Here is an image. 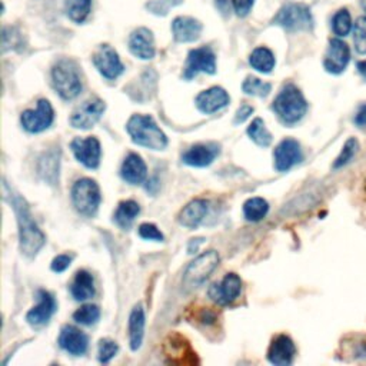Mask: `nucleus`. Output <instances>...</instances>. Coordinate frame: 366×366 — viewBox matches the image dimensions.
Listing matches in <instances>:
<instances>
[{
  "instance_id": "nucleus-1",
  "label": "nucleus",
  "mask_w": 366,
  "mask_h": 366,
  "mask_svg": "<svg viewBox=\"0 0 366 366\" xmlns=\"http://www.w3.org/2000/svg\"><path fill=\"white\" fill-rule=\"evenodd\" d=\"M9 196L17 218L20 252L28 258H35L39 253V251L44 248L46 238L44 232L36 225L26 200L20 198L19 195L13 193L12 189L9 191Z\"/></svg>"
},
{
  "instance_id": "nucleus-2",
  "label": "nucleus",
  "mask_w": 366,
  "mask_h": 366,
  "mask_svg": "<svg viewBox=\"0 0 366 366\" xmlns=\"http://www.w3.org/2000/svg\"><path fill=\"white\" fill-rule=\"evenodd\" d=\"M126 131L139 146L152 151H162L168 146L166 135L160 131L151 116L133 115L128 122Z\"/></svg>"
},
{
  "instance_id": "nucleus-3",
  "label": "nucleus",
  "mask_w": 366,
  "mask_h": 366,
  "mask_svg": "<svg viewBox=\"0 0 366 366\" xmlns=\"http://www.w3.org/2000/svg\"><path fill=\"white\" fill-rule=\"evenodd\" d=\"M272 108L285 125H295L307 115L308 104L295 85H287L276 96Z\"/></svg>"
},
{
  "instance_id": "nucleus-4",
  "label": "nucleus",
  "mask_w": 366,
  "mask_h": 366,
  "mask_svg": "<svg viewBox=\"0 0 366 366\" xmlns=\"http://www.w3.org/2000/svg\"><path fill=\"white\" fill-rule=\"evenodd\" d=\"M52 82L59 93L65 100H72L82 92V80L75 62L69 59H62L52 69Z\"/></svg>"
},
{
  "instance_id": "nucleus-5",
  "label": "nucleus",
  "mask_w": 366,
  "mask_h": 366,
  "mask_svg": "<svg viewBox=\"0 0 366 366\" xmlns=\"http://www.w3.org/2000/svg\"><path fill=\"white\" fill-rule=\"evenodd\" d=\"M102 200L99 185L89 179L84 177L75 182L72 188V202L75 209L84 216L92 218L96 215Z\"/></svg>"
},
{
  "instance_id": "nucleus-6",
  "label": "nucleus",
  "mask_w": 366,
  "mask_h": 366,
  "mask_svg": "<svg viewBox=\"0 0 366 366\" xmlns=\"http://www.w3.org/2000/svg\"><path fill=\"white\" fill-rule=\"evenodd\" d=\"M273 23L289 32H308L314 29V17L307 5L291 3L276 15Z\"/></svg>"
},
{
  "instance_id": "nucleus-7",
  "label": "nucleus",
  "mask_w": 366,
  "mask_h": 366,
  "mask_svg": "<svg viewBox=\"0 0 366 366\" xmlns=\"http://www.w3.org/2000/svg\"><path fill=\"white\" fill-rule=\"evenodd\" d=\"M219 253L216 251H208L198 256L189 263L185 273H183V285L186 289H195L205 282L219 265Z\"/></svg>"
},
{
  "instance_id": "nucleus-8",
  "label": "nucleus",
  "mask_w": 366,
  "mask_h": 366,
  "mask_svg": "<svg viewBox=\"0 0 366 366\" xmlns=\"http://www.w3.org/2000/svg\"><path fill=\"white\" fill-rule=\"evenodd\" d=\"M55 119V112L50 102L46 99H40L37 102L36 110H25L20 116L22 126L29 133H40L46 131Z\"/></svg>"
},
{
  "instance_id": "nucleus-9",
  "label": "nucleus",
  "mask_w": 366,
  "mask_h": 366,
  "mask_svg": "<svg viewBox=\"0 0 366 366\" xmlns=\"http://www.w3.org/2000/svg\"><path fill=\"white\" fill-rule=\"evenodd\" d=\"M105 109L106 106L104 100H100L99 97L89 99L75 109L70 116V125L75 129H90L97 124Z\"/></svg>"
},
{
  "instance_id": "nucleus-10",
  "label": "nucleus",
  "mask_w": 366,
  "mask_h": 366,
  "mask_svg": "<svg viewBox=\"0 0 366 366\" xmlns=\"http://www.w3.org/2000/svg\"><path fill=\"white\" fill-rule=\"evenodd\" d=\"M215 72H216V56L211 48L205 46L191 50L186 60L185 72H183L185 79L191 80L199 73L213 75Z\"/></svg>"
},
{
  "instance_id": "nucleus-11",
  "label": "nucleus",
  "mask_w": 366,
  "mask_h": 366,
  "mask_svg": "<svg viewBox=\"0 0 366 366\" xmlns=\"http://www.w3.org/2000/svg\"><path fill=\"white\" fill-rule=\"evenodd\" d=\"M93 65L97 72L108 80L117 79L125 70L117 52L109 45L99 46V49L93 55Z\"/></svg>"
},
{
  "instance_id": "nucleus-12",
  "label": "nucleus",
  "mask_w": 366,
  "mask_h": 366,
  "mask_svg": "<svg viewBox=\"0 0 366 366\" xmlns=\"http://www.w3.org/2000/svg\"><path fill=\"white\" fill-rule=\"evenodd\" d=\"M349 60H351L349 46L339 37L331 39L328 52L327 55H325V60H323L325 70L332 75H340L349 65Z\"/></svg>"
},
{
  "instance_id": "nucleus-13",
  "label": "nucleus",
  "mask_w": 366,
  "mask_h": 366,
  "mask_svg": "<svg viewBox=\"0 0 366 366\" xmlns=\"http://www.w3.org/2000/svg\"><path fill=\"white\" fill-rule=\"evenodd\" d=\"M70 149L75 157L88 169H96L99 166L102 149L96 137L93 136L86 139L76 137L70 144Z\"/></svg>"
},
{
  "instance_id": "nucleus-14",
  "label": "nucleus",
  "mask_w": 366,
  "mask_h": 366,
  "mask_svg": "<svg viewBox=\"0 0 366 366\" xmlns=\"http://www.w3.org/2000/svg\"><path fill=\"white\" fill-rule=\"evenodd\" d=\"M275 168L279 172H288L302 160V149L299 142L295 139H285L276 146L273 152Z\"/></svg>"
},
{
  "instance_id": "nucleus-15",
  "label": "nucleus",
  "mask_w": 366,
  "mask_h": 366,
  "mask_svg": "<svg viewBox=\"0 0 366 366\" xmlns=\"http://www.w3.org/2000/svg\"><path fill=\"white\" fill-rule=\"evenodd\" d=\"M242 291V280L236 273H228L220 283H213L209 289V296L218 303L225 307L235 302Z\"/></svg>"
},
{
  "instance_id": "nucleus-16",
  "label": "nucleus",
  "mask_w": 366,
  "mask_h": 366,
  "mask_svg": "<svg viewBox=\"0 0 366 366\" xmlns=\"http://www.w3.org/2000/svg\"><path fill=\"white\" fill-rule=\"evenodd\" d=\"M229 95L227 90L219 86H213L208 90H203L196 96V106L202 113L212 115L229 105Z\"/></svg>"
},
{
  "instance_id": "nucleus-17",
  "label": "nucleus",
  "mask_w": 366,
  "mask_h": 366,
  "mask_svg": "<svg viewBox=\"0 0 366 366\" xmlns=\"http://www.w3.org/2000/svg\"><path fill=\"white\" fill-rule=\"evenodd\" d=\"M59 345L60 348L66 351L68 354L73 356H80L86 354L89 347V339L80 329L70 327V325H66V327H64V329L60 331Z\"/></svg>"
},
{
  "instance_id": "nucleus-18",
  "label": "nucleus",
  "mask_w": 366,
  "mask_h": 366,
  "mask_svg": "<svg viewBox=\"0 0 366 366\" xmlns=\"http://www.w3.org/2000/svg\"><path fill=\"white\" fill-rule=\"evenodd\" d=\"M129 49L140 60H151L156 55L153 33L146 28H139L129 37Z\"/></svg>"
},
{
  "instance_id": "nucleus-19",
  "label": "nucleus",
  "mask_w": 366,
  "mask_h": 366,
  "mask_svg": "<svg viewBox=\"0 0 366 366\" xmlns=\"http://www.w3.org/2000/svg\"><path fill=\"white\" fill-rule=\"evenodd\" d=\"M37 299L39 303L32 311H29L26 320L32 327H44L56 312V300L48 291H39Z\"/></svg>"
},
{
  "instance_id": "nucleus-20",
  "label": "nucleus",
  "mask_w": 366,
  "mask_h": 366,
  "mask_svg": "<svg viewBox=\"0 0 366 366\" xmlns=\"http://www.w3.org/2000/svg\"><path fill=\"white\" fill-rule=\"evenodd\" d=\"M296 348L293 340L287 335L276 336L268 351V359L271 363L278 366H288L293 362Z\"/></svg>"
},
{
  "instance_id": "nucleus-21",
  "label": "nucleus",
  "mask_w": 366,
  "mask_h": 366,
  "mask_svg": "<svg viewBox=\"0 0 366 366\" xmlns=\"http://www.w3.org/2000/svg\"><path fill=\"white\" fill-rule=\"evenodd\" d=\"M172 33L176 42L191 44L200 37L202 23L195 17L179 16L172 23Z\"/></svg>"
},
{
  "instance_id": "nucleus-22",
  "label": "nucleus",
  "mask_w": 366,
  "mask_h": 366,
  "mask_svg": "<svg viewBox=\"0 0 366 366\" xmlns=\"http://www.w3.org/2000/svg\"><path fill=\"white\" fill-rule=\"evenodd\" d=\"M209 211V202L205 199H195L183 208L179 213V223L188 229H196Z\"/></svg>"
},
{
  "instance_id": "nucleus-23",
  "label": "nucleus",
  "mask_w": 366,
  "mask_h": 366,
  "mask_svg": "<svg viewBox=\"0 0 366 366\" xmlns=\"http://www.w3.org/2000/svg\"><path fill=\"white\" fill-rule=\"evenodd\" d=\"M219 155V146L216 145H195L182 156L183 164L195 168L209 166Z\"/></svg>"
},
{
  "instance_id": "nucleus-24",
  "label": "nucleus",
  "mask_w": 366,
  "mask_h": 366,
  "mask_svg": "<svg viewBox=\"0 0 366 366\" xmlns=\"http://www.w3.org/2000/svg\"><path fill=\"white\" fill-rule=\"evenodd\" d=\"M120 175L122 179L131 183V185H140V183L145 182L148 176V168L144 159H142L139 155L131 153L125 159L124 165H122Z\"/></svg>"
},
{
  "instance_id": "nucleus-25",
  "label": "nucleus",
  "mask_w": 366,
  "mask_h": 366,
  "mask_svg": "<svg viewBox=\"0 0 366 366\" xmlns=\"http://www.w3.org/2000/svg\"><path fill=\"white\" fill-rule=\"evenodd\" d=\"M145 335V311L142 305H136L129 316V343L131 349L137 351Z\"/></svg>"
},
{
  "instance_id": "nucleus-26",
  "label": "nucleus",
  "mask_w": 366,
  "mask_h": 366,
  "mask_svg": "<svg viewBox=\"0 0 366 366\" xmlns=\"http://www.w3.org/2000/svg\"><path fill=\"white\" fill-rule=\"evenodd\" d=\"M95 279L88 271H79L70 285V293L76 300H88L95 296Z\"/></svg>"
},
{
  "instance_id": "nucleus-27",
  "label": "nucleus",
  "mask_w": 366,
  "mask_h": 366,
  "mask_svg": "<svg viewBox=\"0 0 366 366\" xmlns=\"http://www.w3.org/2000/svg\"><path fill=\"white\" fill-rule=\"evenodd\" d=\"M140 212L139 203L135 200H124L119 203V206L115 212V222L117 223V227L122 229H129L132 227V223L135 222L136 216Z\"/></svg>"
},
{
  "instance_id": "nucleus-28",
  "label": "nucleus",
  "mask_w": 366,
  "mask_h": 366,
  "mask_svg": "<svg viewBox=\"0 0 366 366\" xmlns=\"http://www.w3.org/2000/svg\"><path fill=\"white\" fill-rule=\"evenodd\" d=\"M249 64L259 73H271L275 68L276 60H275L272 50L262 46V48H256L252 52L249 57Z\"/></svg>"
},
{
  "instance_id": "nucleus-29",
  "label": "nucleus",
  "mask_w": 366,
  "mask_h": 366,
  "mask_svg": "<svg viewBox=\"0 0 366 366\" xmlns=\"http://www.w3.org/2000/svg\"><path fill=\"white\" fill-rule=\"evenodd\" d=\"M269 211V203L263 198H252L248 199L243 205V215L248 220L259 222L268 215Z\"/></svg>"
},
{
  "instance_id": "nucleus-30",
  "label": "nucleus",
  "mask_w": 366,
  "mask_h": 366,
  "mask_svg": "<svg viewBox=\"0 0 366 366\" xmlns=\"http://www.w3.org/2000/svg\"><path fill=\"white\" fill-rule=\"evenodd\" d=\"M92 9V0H68L66 13L75 23H84Z\"/></svg>"
},
{
  "instance_id": "nucleus-31",
  "label": "nucleus",
  "mask_w": 366,
  "mask_h": 366,
  "mask_svg": "<svg viewBox=\"0 0 366 366\" xmlns=\"http://www.w3.org/2000/svg\"><path fill=\"white\" fill-rule=\"evenodd\" d=\"M248 135L256 145L262 148H267L272 144V135L267 129L265 122L259 117H256L251 124V126L248 128Z\"/></svg>"
},
{
  "instance_id": "nucleus-32",
  "label": "nucleus",
  "mask_w": 366,
  "mask_h": 366,
  "mask_svg": "<svg viewBox=\"0 0 366 366\" xmlns=\"http://www.w3.org/2000/svg\"><path fill=\"white\" fill-rule=\"evenodd\" d=\"M332 30L338 37L348 36L352 30V17L347 9L338 10L332 17Z\"/></svg>"
},
{
  "instance_id": "nucleus-33",
  "label": "nucleus",
  "mask_w": 366,
  "mask_h": 366,
  "mask_svg": "<svg viewBox=\"0 0 366 366\" xmlns=\"http://www.w3.org/2000/svg\"><path fill=\"white\" fill-rule=\"evenodd\" d=\"M242 89H243V92H245V93L249 95V96L267 97V96L271 93L272 86H271V84L263 82V80H260V79H258V77L249 76V77H247L245 82H243Z\"/></svg>"
},
{
  "instance_id": "nucleus-34",
  "label": "nucleus",
  "mask_w": 366,
  "mask_h": 366,
  "mask_svg": "<svg viewBox=\"0 0 366 366\" xmlns=\"http://www.w3.org/2000/svg\"><path fill=\"white\" fill-rule=\"evenodd\" d=\"M100 318V309L96 305L88 303L84 305V307H80L75 314H73V319L80 323V325H85V327H90V325H95Z\"/></svg>"
},
{
  "instance_id": "nucleus-35",
  "label": "nucleus",
  "mask_w": 366,
  "mask_h": 366,
  "mask_svg": "<svg viewBox=\"0 0 366 366\" xmlns=\"http://www.w3.org/2000/svg\"><path fill=\"white\" fill-rule=\"evenodd\" d=\"M359 149V142L355 137H349L347 140V144L343 145L340 155L336 157L335 164H334V169H340L345 165H348L349 162L354 159V156L356 155Z\"/></svg>"
},
{
  "instance_id": "nucleus-36",
  "label": "nucleus",
  "mask_w": 366,
  "mask_h": 366,
  "mask_svg": "<svg viewBox=\"0 0 366 366\" xmlns=\"http://www.w3.org/2000/svg\"><path fill=\"white\" fill-rule=\"evenodd\" d=\"M354 44L359 55H366V17H359L354 26Z\"/></svg>"
},
{
  "instance_id": "nucleus-37",
  "label": "nucleus",
  "mask_w": 366,
  "mask_h": 366,
  "mask_svg": "<svg viewBox=\"0 0 366 366\" xmlns=\"http://www.w3.org/2000/svg\"><path fill=\"white\" fill-rule=\"evenodd\" d=\"M183 0H151L146 3V9L157 16H166L171 9L179 6Z\"/></svg>"
},
{
  "instance_id": "nucleus-38",
  "label": "nucleus",
  "mask_w": 366,
  "mask_h": 366,
  "mask_svg": "<svg viewBox=\"0 0 366 366\" xmlns=\"http://www.w3.org/2000/svg\"><path fill=\"white\" fill-rule=\"evenodd\" d=\"M119 347L112 339H102L99 342V360L102 363H109L117 354Z\"/></svg>"
},
{
  "instance_id": "nucleus-39",
  "label": "nucleus",
  "mask_w": 366,
  "mask_h": 366,
  "mask_svg": "<svg viewBox=\"0 0 366 366\" xmlns=\"http://www.w3.org/2000/svg\"><path fill=\"white\" fill-rule=\"evenodd\" d=\"M139 235L140 238L148 239V240H156V242H162L165 239L164 233H162L155 225H152V223H144V225H140Z\"/></svg>"
},
{
  "instance_id": "nucleus-40",
  "label": "nucleus",
  "mask_w": 366,
  "mask_h": 366,
  "mask_svg": "<svg viewBox=\"0 0 366 366\" xmlns=\"http://www.w3.org/2000/svg\"><path fill=\"white\" fill-rule=\"evenodd\" d=\"M72 258L68 255H59L52 260V271L53 272H64L70 267Z\"/></svg>"
},
{
  "instance_id": "nucleus-41",
  "label": "nucleus",
  "mask_w": 366,
  "mask_h": 366,
  "mask_svg": "<svg viewBox=\"0 0 366 366\" xmlns=\"http://www.w3.org/2000/svg\"><path fill=\"white\" fill-rule=\"evenodd\" d=\"M233 2V9L238 16H247L253 8L255 0H232Z\"/></svg>"
},
{
  "instance_id": "nucleus-42",
  "label": "nucleus",
  "mask_w": 366,
  "mask_h": 366,
  "mask_svg": "<svg viewBox=\"0 0 366 366\" xmlns=\"http://www.w3.org/2000/svg\"><path fill=\"white\" fill-rule=\"evenodd\" d=\"M253 113V108L249 106V105H243L238 109L236 112V116H235V124L239 125V124H243L251 115Z\"/></svg>"
},
{
  "instance_id": "nucleus-43",
  "label": "nucleus",
  "mask_w": 366,
  "mask_h": 366,
  "mask_svg": "<svg viewBox=\"0 0 366 366\" xmlns=\"http://www.w3.org/2000/svg\"><path fill=\"white\" fill-rule=\"evenodd\" d=\"M355 124L359 128H366V105H362L356 115H355Z\"/></svg>"
},
{
  "instance_id": "nucleus-44",
  "label": "nucleus",
  "mask_w": 366,
  "mask_h": 366,
  "mask_svg": "<svg viewBox=\"0 0 366 366\" xmlns=\"http://www.w3.org/2000/svg\"><path fill=\"white\" fill-rule=\"evenodd\" d=\"M215 3H216V8L219 9V12L222 15H228L231 13V5L233 6V2L232 0H215Z\"/></svg>"
},
{
  "instance_id": "nucleus-45",
  "label": "nucleus",
  "mask_w": 366,
  "mask_h": 366,
  "mask_svg": "<svg viewBox=\"0 0 366 366\" xmlns=\"http://www.w3.org/2000/svg\"><path fill=\"white\" fill-rule=\"evenodd\" d=\"M202 242H203V239H192V240H191V243H189V248H188L189 253H193V252H196V251H198V248H199V245H200Z\"/></svg>"
},
{
  "instance_id": "nucleus-46",
  "label": "nucleus",
  "mask_w": 366,
  "mask_h": 366,
  "mask_svg": "<svg viewBox=\"0 0 366 366\" xmlns=\"http://www.w3.org/2000/svg\"><path fill=\"white\" fill-rule=\"evenodd\" d=\"M356 69H358L359 75L366 80V60H360V62H358Z\"/></svg>"
},
{
  "instance_id": "nucleus-47",
  "label": "nucleus",
  "mask_w": 366,
  "mask_h": 366,
  "mask_svg": "<svg viewBox=\"0 0 366 366\" xmlns=\"http://www.w3.org/2000/svg\"><path fill=\"white\" fill-rule=\"evenodd\" d=\"M360 6H362V9L365 12V17H366V0H360Z\"/></svg>"
}]
</instances>
